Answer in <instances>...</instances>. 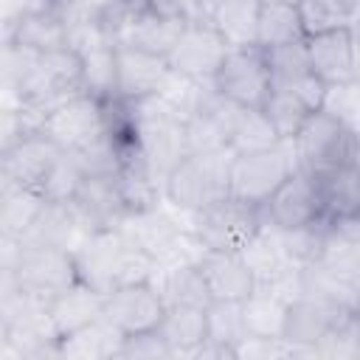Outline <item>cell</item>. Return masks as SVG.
Returning <instances> with one entry per match:
<instances>
[{
    "label": "cell",
    "instance_id": "42",
    "mask_svg": "<svg viewBox=\"0 0 360 360\" xmlns=\"http://www.w3.org/2000/svg\"><path fill=\"white\" fill-rule=\"evenodd\" d=\"M281 242H284V253L292 264H312L321 259L323 242H326V219L315 222V225H304V228H292V231H281Z\"/></svg>",
    "mask_w": 360,
    "mask_h": 360
},
{
    "label": "cell",
    "instance_id": "27",
    "mask_svg": "<svg viewBox=\"0 0 360 360\" xmlns=\"http://www.w3.org/2000/svg\"><path fill=\"white\" fill-rule=\"evenodd\" d=\"M208 340L197 357H233V346L248 335L242 318V301H211L205 307Z\"/></svg>",
    "mask_w": 360,
    "mask_h": 360
},
{
    "label": "cell",
    "instance_id": "12",
    "mask_svg": "<svg viewBox=\"0 0 360 360\" xmlns=\"http://www.w3.org/2000/svg\"><path fill=\"white\" fill-rule=\"evenodd\" d=\"M239 104L225 98L214 82L202 84L200 98L194 110L186 118V138H188V152H217L231 146V132L236 121Z\"/></svg>",
    "mask_w": 360,
    "mask_h": 360
},
{
    "label": "cell",
    "instance_id": "33",
    "mask_svg": "<svg viewBox=\"0 0 360 360\" xmlns=\"http://www.w3.org/2000/svg\"><path fill=\"white\" fill-rule=\"evenodd\" d=\"M82 56V87L84 93L107 101L118 96V45L107 42Z\"/></svg>",
    "mask_w": 360,
    "mask_h": 360
},
{
    "label": "cell",
    "instance_id": "4",
    "mask_svg": "<svg viewBox=\"0 0 360 360\" xmlns=\"http://www.w3.org/2000/svg\"><path fill=\"white\" fill-rule=\"evenodd\" d=\"M231 160L233 149L188 152L163 180V200L186 217L208 202L231 194Z\"/></svg>",
    "mask_w": 360,
    "mask_h": 360
},
{
    "label": "cell",
    "instance_id": "41",
    "mask_svg": "<svg viewBox=\"0 0 360 360\" xmlns=\"http://www.w3.org/2000/svg\"><path fill=\"white\" fill-rule=\"evenodd\" d=\"M321 110L329 112L352 135L360 138V82L357 79L326 84V96H323V107Z\"/></svg>",
    "mask_w": 360,
    "mask_h": 360
},
{
    "label": "cell",
    "instance_id": "19",
    "mask_svg": "<svg viewBox=\"0 0 360 360\" xmlns=\"http://www.w3.org/2000/svg\"><path fill=\"white\" fill-rule=\"evenodd\" d=\"M307 51H309V68L321 82L335 84V82L354 79L349 25L329 28V31H321V34H309L307 37Z\"/></svg>",
    "mask_w": 360,
    "mask_h": 360
},
{
    "label": "cell",
    "instance_id": "43",
    "mask_svg": "<svg viewBox=\"0 0 360 360\" xmlns=\"http://www.w3.org/2000/svg\"><path fill=\"white\" fill-rule=\"evenodd\" d=\"M202 84H208V82H197V79L183 76V73H177V70L169 68V73L163 76V82H160V87H158L155 96H158L166 107H172L177 115L188 118V112L194 110V104H197V98H200Z\"/></svg>",
    "mask_w": 360,
    "mask_h": 360
},
{
    "label": "cell",
    "instance_id": "21",
    "mask_svg": "<svg viewBox=\"0 0 360 360\" xmlns=\"http://www.w3.org/2000/svg\"><path fill=\"white\" fill-rule=\"evenodd\" d=\"M90 231L79 219L70 202H45L42 214L31 225V231L20 239L22 245H51V248H68L76 250Z\"/></svg>",
    "mask_w": 360,
    "mask_h": 360
},
{
    "label": "cell",
    "instance_id": "14",
    "mask_svg": "<svg viewBox=\"0 0 360 360\" xmlns=\"http://www.w3.org/2000/svg\"><path fill=\"white\" fill-rule=\"evenodd\" d=\"M59 146L39 129L31 135H22L20 141L0 149V186H28L39 188L59 158Z\"/></svg>",
    "mask_w": 360,
    "mask_h": 360
},
{
    "label": "cell",
    "instance_id": "50",
    "mask_svg": "<svg viewBox=\"0 0 360 360\" xmlns=\"http://www.w3.org/2000/svg\"><path fill=\"white\" fill-rule=\"evenodd\" d=\"M262 3H284V6H298L301 0H262Z\"/></svg>",
    "mask_w": 360,
    "mask_h": 360
},
{
    "label": "cell",
    "instance_id": "30",
    "mask_svg": "<svg viewBox=\"0 0 360 360\" xmlns=\"http://www.w3.org/2000/svg\"><path fill=\"white\" fill-rule=\"evenodd\" d=\"M259 14L262 0H228L211 17V22L228 48H250L259 45Z\"/></svg>",
    "mask_w": 360,
    "mask_h": 360
},
{
    "label": "cell",
    "instance_id": "28",
    "mask_svg": "<svg viewBox=\"0 0 360 360\" xmlns=\"http://www.w3.org/2000/svg\"><path fill=\"white\" fill-rule=\"evenodd\" d=\"M45 194L28 186H0V239H22L45 208Z\"/></svg>",
    "mask_w": 360,
    "mask_h": 360
},
{
    "label": "cell",
    "instance_id": "40",
    "mask_svg": "<svg viewBox=\"0 0 360 360\" xmlns=\"http://www.w3.org/2000/svg\"><path fill=\"white\" fill-rule=\"evenodd\" d=\"M352 8L354 0H301L298 3V14H301V25L304 34H321L329 28H340L352 22Z\"/></svg>",
    "mask_w": 360,
    "mask_h": 360
},
{
    "label": "cell",
    "instance_id": "47",
    "mask_svg": "<svg viewBox=\"0 0 360 360\" xmlns=\"http://www.w3.org/2000/svg\"><path fill=\"white\" fill-rule=\"evenodd\" d=\"M349 37H352V68H354V79L360 82V22H349Z\"/></svg>",
    "mask_w": 360,
    "mask_h": 360
},
{
    "label": "cell",
    "instance_id": "23",
    "mask_svg": "<svg viewBox=\"0 0 360 360\" xmlns=\"http://www.w3.org/2000/svg\"><path fill=\"white\" fill-rule=\"evenodd\" d=\"M152 284L163 295L166 307L186 304V307H208L211 292L200 273L197 262H158Z\"/></svg>",
    "mask_w": 360,
    "mask_h": 360
},
{
    "label": "cell",
    "instance_id": "35",
    "mask_svg": "<svg viewBox=\"0 0 360 360\" xmlns=\"http://www.w3.org/2000/svg\"><path fill=\"white\" fill-rule=\"evenodd\" d=\"M304 25L298 6H284V3H262L259 14V48H276L284 42L304 39Z\"/></svg>",
    "mask_w": 360,
    "mask_h": 360
},
{
    "label": "cell",
    "instance_id": "52",
    "mask_svg": "<svg viewBox=\"0 0 360 360\" xmlns=\"http://www.w3.org/2000/svg\"><path fill=\"white\" fill-rule=\"evenodd\" d=\"M354 160H357V163H360V143H357V155H354Z\"/></svg>",
    "mask_w": 360,
    "mask_h": 360
},
{
    "label": "cell",
    "instance_id": "48",
    "mask_svg": "<svg viewBox=\"0 0 360 360\" xmlns=\"http://www.w3.org/2000/svg\"><path fill=\"white\" fill-rule=\"evenodd\" d=\"M228 0H197V20H211Z\"/></svg>",
    "mask_w": 360,
    "mask_h": 360
},
{
    "label": "cell",
    "instance_id": "49",
    "mask_svg": "<svg viewBox=\"0 0 360 360\" xmlns=\"http://www.w3.org/2000/svg\"><path fill=\"white\" fill-rule=\"evenodd\" d=\"M352 22H360V0H354V8H352Z\"/></svg>",
    "mask_w": 360,
    "mask_h": 360
},
{
    "label": "cell",
    "instance_id": "29",
    "mask_svg": "<svg viewBox=\"0 0 360 360\" xmlns=\"http://www.w3.org/2000/svg\"><path fill=\"white\" fill-rule=\"evenodd\" d=\"M287 309H290V301H284V298H281L278 292H273L270 287L259 284V287L242 301V318H245L248 335H259V338H284Z\"/></svg>",
    "mask_w": 360,
    "mask_h": 360
},
{
    "label": "cell",
    "instance_id": "38",
    "mask_svg": "<svg viewBox=\"0 0 360 360\" xmlns=\"http://www.w3.org/2000/svg\"><path fill=\"white\" fill-rule=\"evenodd\" d=\"M84 177H87V174H84L82 163L76 160V155L62 149L59 158L53 160V166H51L45 183L39 186V191L45 194L48 202H70V200L76 197V191L82 188Z\"/></svg>",
    "mask_w": 360,
    "mask_h": 360
},
{
    "label": "cell",
    "instance_id": "46",
    "mask_svg": "<svg viewBox=\"0 0 360 360\" xmlns=\"http://www.w3.org/2000/svg\"><path fill=\"white\" fill-rule=\"evenodd\" d=\"M152 3L166 8V11L186 17V20H197V0H152Z\"/></svg>",
    "mask_w": 360,
    "mask_h": 360
},
{
    "label": "cell",
    "instance_id": "16",
    "mask_svg": "<svg viewBox=\"0 0 360 360\" xmlns=\"http://www.w3.org/2000/svg\"><path fill=\"white\" fill-rule=\"evenodd\" d=\"M3 42H17L31 51L48 53L68 45V22L59 8V3H37L28 11H22L6 31Z\"/></svg>",
    "mask_w": 360,
    "mask_h": 360
},
{
    "label": "cell",
    "instance_id": "32",
    "mask_svg": "<svg viewBox=\"0 0 360 360\" xmlns=\"http://www.w3.org/2000/svg\"><path fill=\"white\" fill-rule=\"evenodd\" d=\"M242 259L248 262V267L253 270L256 281L264 284L270 281L278 270H284L287 264H292L284 253V242H281V231L276 225H270L267 219L262 222V228L242 245Z\"/></svg>",
    "mask_w": 360,
    "mask_h": 360
},
{
    "label": "cell",
    "instance_id": "3",
    "mask_svg": "<svg viewBox=\"0 0 360 360\" xmlns=\"http://www.w3.org/2000/svg\"><path fill=\"white\" fill-rule=\"evenodd\" d=\"M132 143L146 166L166 180V174L188 155L186 118L166 107L158 96L132 101Z\"/></svg>",
    "mask_w": 360,
    "mask_h": 360
},
{
    "label": "cell",
    "instance_id": "5",
    "mask_svg": "<svg viewBox=\"0 0 360 360\" xmlns=\"http://www.w3.org/2000/svg\"><path fill=\"white\" fill-rule=\"evenodd\" d=\"M264 208L225 194L205 208L188 214V228L205 250H242V245L262 228Z\"/></svg>",
    "mask_w": 360,
    "mask_h": 360
},
{
    "label": "cell",
    "instance_id": "26",
    "mask_svg": "<svg viewBox=\"0 0 360 360\" xmlns=\"http://www.w3.org/2000/svg\"><path fill=\"white\" fill-rule=\"evenodd\" d=\"M158 332L166 338L174 357H197V352L208 340L205 307H186V304L166 307V315H163Z\"/></svg>",
    "mask_w": 360,
    "mask_h": 360
},
{
    "label": "cell",
    "instance_id": "24",
    "mask_svg": "<svg viewBox=\"0 0 360 360\" xmlns=\"http://www.w3.org/2000/svg\"><path fill=\"white\" fill-rule=\"evenodd\" d=\"M48 315H51L59 338L70 335L104 315V292L76 281L73 287L62 290L59 295H53L48 301Z\"/></svg>",
    "mask_w": 360,
    "mask_h": 360
},
{
    "label": "cell",
    "instance_id": "44",
    "mask_svg": "<svg viewBox=\"0 0 360 360\" xmlns=\"http://www.w3.org/2000/svg\"><path fill=\"white\" fill-rule=\"evenodd\" d=\"M118 357H124V360H158V357H174V352L166 343V338L158 329H152V332L127 335Z\"/></svg>",
    "mask_w": 360,
    "mask_h": 360
},
{
    "label": "cell",
    "instance_id": "45",
    "mask_svg": "<svg viewBox=\"0 0 360 360\" xmlns=\"http://www.w3.org/2000/svg\"><path fill=\"white\" fill-rule=\"evenodd\" d=\"M278 357H292V346L284 338L245 335L233 346V360H278Z\"/></svg>",
    "mask_w": 360,
    "mask_h": 360
},
{
    "label": "cell",
    "instance_id": "2",
    "mask_svg": "<svg viewBox=\"0 0 360 360\" xmlns=\"http://www.w3.org/2000/svg\"><path fill=\"white\" fill-rule=\"evenodd\" d=\"M0 242H3L0 287H17L22 292L51 301L53 295H59L62 290L79 281L73 250L51 248V245H22L17 239H0Z\"/></svg>",
    "mask_w": 360,
    "mask_h": 360
},
{
    "label": "cell",
    "instance_id": "20",
    "mask_svg": "<svg viewBox=\"0 0 360 360\" xmlns=\"http://www.w3.org/2000/svg\"><path fill=\"white\" fill-rule=\"evenodd\" d=\"M169 73L166 56L121 45L118 48V96L138 101L146 96H155L163 76Z\"/></svg>",
    "mask_w": 360,
    "mask_h": 360
},
{
    "label": "cell",
    "instance_id": "1",
    "mask_svg": "<svg viewBox=\"0 0 360 360\" xmlns=\"http://www.w3.org/2000/svg\"><path fill=\"white\" fill-rule=\"evenodd\" d=\"M73 256H76L79 281L104 295L124 284L152 281L158 267V262L146 250L132 245L118 228L90 233L73 250Z\"/></svg>",
    "mask_w": 360,
    "mask_h": 360
},
{
    "label": "cell",
    "instance_id": "36",
    "mask_svg": "<svg viewBox=\"0 0 360 360\" xmlns=\"http://www.w3.org/2000/svg\"><path fill=\"white\" fill-rule=\"evenodd\" d=\"M264 56H267V65H270L273 87H292V84H298L301 79H307L312 73L307 37L295 39V42L276 45V48H264Z\"/></svg>",
    "mask_w": 360,
    "mask_h": 360
},
{
    "label": "cell",
    "instance_id": "37",
    "mask_svg": "<svg viewBox=\"0 0 360 360\" xmlns=\"http://www.w3.org/2000/svg\"><path fill=\"white\" fill-rule=\"evenodd\" d=\"M262 110L267 112L270 124L276 127L278 138L281 141H290L295 138V132L304 127V121L312 115V110L301 101V96L290 87H273L267 101L262 104Z\"/></svg>",
    "mask_w": 360,
    "mask_h": 360
},
{
    "label": "cell",
    "instance_id": "9",
    "mask_svg": "<svg viewBox=\"0 0 360 360\" xmlns=\"http://www.w3.org/2000/svg\"><path fill=\"white\" fill-rule=\"evenodd\" d=\"M214 87L239 107H262L273 90L264 48H231L214 76Z\"/></svg>",
    "mask_w": 360,
    "mask_h": 360
},
{
    "label": "cell",
    "instance_id": "25",
    "mask_svg": "<svg viewBox=\"0 0 360 360\" xmlns=\"http://www.w3.org/2000/svg\"><path fill=\"white\" fill-rule=\"evenodd\" d=\"M301 276H304V295L307 298L329 304L340 312H354L360 307V278L343 276V273H338L321 262L304 264Z\"/></svg>",
    "mask_w": 360,
    "mask_h": 360
},
{
    "label": "cell",
    "instance_id": "10",
    "mask_svg": "<svg viewBox=\"0 0 360 360\" xmlns=\"http://www.w3.org/2000/svg\"><path fill=\"white\" fill-rule=\"evenodd\" d=\"M264 219L276 225L278 231H292V228L323 222L326 205H323L321 177L307 169H295L276 188V194L264 202Z\"/></svg>",
    "mask_w": 360,
    "mask_h": 360
},
{
    "label": "cell",
    "instance_id": "53",
    "mask_svg": "<svg viewBox=\"0 0 360 360\" xmlns=\"http://www.w3.org/2000/svg\"><path fill=\"white\" fill-rule=\"evenodd\" d=\"M39 3H59V0H39Z\"/></svg>",
    "mask_w": 360,
    "mask_h": 360
},
{
    "label": "cell",
    "instance_id": "22",
    "mask_svg": "<svg viewBox=\"0 0 360 360\" xmlns=\"http://www.w3.org/2000/svg\"><path fill=\"white\" fill-rule=\"evenodd\" d=\"M124 332L115 329L104 315L70 335H62L56 343V357L65 360H112L121 354Z\"/></svg>",
    "mask_w": 360,
    "mask_h": 360
},
{
    "label": "cell",
    "instance_id": "15",
    "mask_svg": "<svg viewBox=\"0 0 360 360\" xmlns=\"http://www.w3.org/2000/svg\"><path fill=\"white\" fill-rule=\"evenodd\" d=\"M70 205L90 233L118 228L121 219L127 217L118 188V174H87Z\"/></svg>",
    "mask_w": 360,
    "mask_h": 360
},
{
    "label": "cell",
    "instance_id": "8",
    "mask_svg": "<svg viewBox=\"0 0 360 360\" xmlns=\"http://www.w3.org/2000/svg\"><path fill=\"white\" fill-rule=\"evenodd\" d=\"M42 132L65 152H79L87 143L107 135V110L104 101L90 93H76L73 98L56 104L45 121Z\"/></svg>",
    "mask_w": 360,
    "mask_h": 360
},
{
    "label": "cell",
    "instance_id": "31",
    "mask_svg": "<svg viewBox=\"0 0 360 360\" xmlns=\"http://www.w3.org/2000/svg\"><path fill=\"white\" fill-rule=\"evenodd\" d=\"M321 177L323 188V205H326V222L360 214V163L349 160Z\"/></svg>",
    "mask_w": 360,
    "mask_h": 360
},
{
    "label": "cell",
    "instance_id": "6",
    "mask_svg": "<svg viewBox=\"0 0 360 360\" xmlns=\"http://www.w3.org/2000/svg\"><path fill=\"white\" fill-rule=\"evenodd\" d=\"M298 169V158L292 149V141H281L273 149L259 152H233L231 160V194L262 205L276 194V188Z\"/></svg>",
    "mask_w": 360,
    "mask_h": 360
},
{
    "label": "cell",
    "instance_id": "18",
    "mask_svg": "<svg viewBox=\"0 0 360 360\" xmlns=\"http://www.w3.org/2000/svg\"><path fill=\"white\" fill-rule=\"evenodd\" d=\"M343 315H349V312H340V309L321 304L315 298H307V295L292 301L287 309V326H284V340L292 346V357H298V354L315 357V343Z\"/></svg>",
    "mask_w": 360,
    "mask_h": 360
},
{
    "label": "cell",
    "instance_id": "17",
    "mask_svg": "<svg viewBox=\"0 0 360 360\" xmlns=\"http://www.w3.org/2000/svg\"><path fill=\"white\" fill-rule=\"evenodd\" d=\"M197 264L211 292V301H245L259 287L253 270L239 250H205Z\"/></svg>",
    "mask_w": 360,
    "mask_h": 360
},
{
    "label": "cell",
    "instance_id": "13",
    "mask_svg": "<svg viewBox=\"0 0 360 360\" xmlns=\"http://www.w3.org/2000/svg\"><path fill=\"white\" fill-rule=\"evenodd\" d=\"M166 315V301L152 281L124 284L104 295V318L124 335L152 332Z\"/></svg>",
    "mask_w": 360,
    "mask_h": 360
},
{
    "label": "cell",
    "instance_id": "11",
    "mask_svg": "<svg viewBox=\"0 0 360 360\" xmlns=\"http://www.w3.org/2000/svg\"><path fill=\"white\" fill-rule=\"evenodd\" d=\"M228 51H231L228 42L219 37L211 20H188L180 39L169 51L166 62L172 70L183 76H191L197 82H214Z\"/></svg>",
    "mask_w": 360,
    "mask_h": 360
},
{
    "label": "cell",
    "instance_id": "39",
    "mask_svg": "<svg viewBox=\"0 0 360 360\" xmlns=\"http://www.w3.org/2000/svg\"><path fill=\"white\" fill-rule=\"evenodd\" d=\"M315 357L323 360H360V326L354 312L338 318L326 335L315 343Z\"/></svg>",
    "mask_w": 360,
    "mask_h": 360
},
{
    "label": "cell",
    "instance_id": "34",
    "mask_svg": "<svg viewBox=\"0 0 360 360\" xmlns=\"http://www.w3.org/2000/svg\"><path fill=\"white\" fill-rule=\"evenodd\" d=\"M278 143L281 138L262 107H239L233 132H231L233 152H259V149H273Z\"/></svg>",
    "mask_w": 360,
    "mask_h": 360
},
{
    "label": "cell",
    "instance_id": "7",
    "mask_svg": "<svg viewBox=\"0 0 360 360\" xmlns=\"http://www.w3.org/2000/svg\"><path fill=\"white\" fill-rule=\"evenodd\" d=\"M290 141L298 158V169H307L312 174H326L354 160L360 143L357 135H352L340 121H335L323 110H315Z\"/></svg>",
    "mask_w": 360,
    "mask_h": 360
},
{
    "label": "cell",
    "instance_id": "51",
    "mask_svg": "<svg viewBox=\"0 0 360 360\" xmlns=\"http://www.w3.org/2000/svg\"><path fill=\"white\" fill-rule=\"evenodd\" d=\"M354 321H357V326H360V307L354 309Z\"/></svg>",
    "mask_w": 360,
    "mask_h": 360
}]
</instances>
